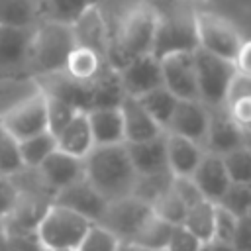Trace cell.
<instances>
[{"mask_svg": "<svg viewBox=\"0 0 251 251\" xmlns=\"http://www.w3.org/2000/svg\"><path fill=\"white\" fill-rule=\"evenodd\" d=\"M108 24L112 29V43L106 65L120 69L135 57L151 55L157 12L147 0H126L120 14L108 20Z\"/></svg>", "mask_w": 251, "mask_h": 251, "instance_id": "cell-1", "label": "cell"}, {"mask_svg": "<svg viewBox=\"0 0 251 251\" xmlns=\"http://www.w3.org/2000/svg\"><path fill=\"white\" fill-rule=\"evenodd\" d=\"M84 180L106 200L114 202L131 194L135 171L129 163L126 145H94L82 159Z\"/></svg>", "mask_w": 251, "mask_h": 251, "instance_id": "cell-2", "label": "cell"}, {"mask_svg": "<svg viewBox=\"0 0 251 251\" xmlns=\"http://www.w3.org/2000/svg\"><path fill=\"white\" fill-rule=\"evenodd\" d=\"M75 45V35L69 24L41 20L33 27L29 45L27 69L31 73V78L63 71L65 61Z\"/></svg>", "mask_w": 251, "mask_h": 251, "instance_id": "cell-3", "label": "cell"}, {"mask_svg": "<svg viewBox=\"0 0 251 251\" xmlns=\"http://www.w3.org/2000/svg\"><path fill=\"white\" fill-rule=\"evenodd\" d=\"M157 12V27L151 55L161 59L171 53H184L198 49L194 8H173L171 4H151Z\"/></svg>", "mask_w": 251, "mask_h": 251, "instance_id": "cell-4", "label": "cell"}, {"mask_svg": "<svg viewBox=\"0 0 251 251\" xmlns=\"http://www.w3.org/2000/svg\"><path fill=\"white\" fill-rule=\"evenodd\" d=\"M192 16L198 49L233 63L239 49L249 41L247 35L235 25V22L226 18L224 14L204 8H194Z\"/></svg>", "mask_w": 251, "mask_h": 251, "instance_id": "cell-5", "label": "cell"}, {"mask_svg": "<svg viewBox=\"0 0 251 251\" xmlns=\"http://www.w3.org/2000/svg\"><path fill=\"white\" fill-rule=\"evenodd\" d=\"M90 226L92 222L86 218L51 202L35 227V235L45 251H76Z\"/></svg>", "mask_w": 251, "mask_h": 251, "instance_id": "cell-6", "label": "cell"}, {"mask_svg": "<svg viewBox=\"0 0 251 251\" xmlns=\"http://www.w3.org/2000/svg\"><path fill=\"white\" fill-rule=\"evenodd\" d=\"M0 126L16 141H24V139H29L33 135L47 131L45 94L33 88L27 96L20 98L8 110L0 112Z\"/></svg>", "mask_w": 251, "mask_h": 251, "instance_id": "cell-7", "label": "cell"}, {"mask_svg": "<svg viewBox=\"0 0 251 251\" xmlns=\"http://www.w3.org/2000/svg\"><path fill=\"white\" fill-rule=\"evenodd\" d=\"M194 73H196V90L198 100L208 110H220L224 104L226 88L235 75L231 61L220 59L202 49H194Z\"/></svg>", "mask_w": 251, "mask_h": 251, "instance_id": "cell-8", "label": "cell"}, {"mask_svg": "<svg viewBox=\"0 0 251 251\" xmlns=\"http://www.w3.org/2000/svg\"><path fill=\"white\" fill-rule=\"evenodd\" d=\"M151 214V206L133 196H126L106 204V210L98 220V226H102L114 237H118L120 243H129Z\"/></svg>", "mask_w": 251, "mask_h": 251, "instance_id": "cell-9", "label": "cell"}, {"mask_svg": "<svg viewBox=\"0 0 251 251\" xmlns=\"http://www.w3.org/2000/svg\"><path fill=\"white\" fill-rule=\"evenodd\" d=\"M163 86L178 100H198L194 51L171 53L159 59Z\"/></svg>", "mask_w": 251, "mask_h": 251, "instance_id": "cell-10", "label": "cell"}, {"mask_svg": "<svg viewBox=\"0 0 251 251\" xmlns=\"http://www.w3.org/2000/svg\"><path fill=\"white\" fill-rule=\"evenodd\" d=\"M71 29H73L76 45L94 51L96 55H100L106 61L110 43H112V29H110V24L98 4L88 6L71 24Z\"/></svg>", "mask_w": 251, "mask_h": 251, "instance_id": "cell-11", "label": "cell"}, {"mask_svg": "<svg viewBox=\"0 0 251 251\" xmlns=\"http://www.w3.org/2000/svg\"><path fill=\"white\" fill-rule=\"evenodd\" d=\"M33 86L37 90H41L45 96L61 100L69 106H73L78 112H88L90 104H92V82L84 84L78 82L75 78H71L65 71H57L51 75H43V76H35L31 78Z\"/></svg>", "mask_w": 251, "mask_h": 251, "instance_id": "cell-12", "label": "cell"}, {"mask_svg": "<svg viewBox=\"0 0 251 251\" xmlns=\"http://www.w3.org/2000/svg\"><path fill=\"white\" fill-rule=\"evenodd\" d=\"M208 122H210V110L200 100H176L165 131L190 139L204 149Z\"/></svg>", "mask_w": 251, "mask_h": 251, "instance_id": "cell-13", "label": "cell"}, {"mask_svg": "<svg viewBox=\"0 0 251 251\" xmlns=\"http://www.w3.org/2000/svg\"><path fill=\"white\" fill-rule=\"evenodd\" d=\"M116 71L120 75V82L126 96L139 98L141 94L163 86L161 65H159V59H155L153 55L135 57Z\"/></svg>", "mask_w": 251, "mask_h": 251, "instance_id": "cell-14", "label": "cell"}, {"mask_svg": "<svg viewBox=\"0 0 251 251\" xmlns=\"http://www.w3.org/2000/svg\"><path fill=\"white\" fill-rule=\"evenodd\" d=\"M51 202L57 204V206H63L71 212H76L78 216L86 218L92 224H98V220L102 218V214L106 210V204H108L84 178L57 190L53 194Z\"/></svg>", "mask_w": 251, "mask_h": 251, "instance_id": "cell-15", "label": "cell"}, {"mask_svg": "<svg viewBox=\"0 0 251 251\" xmlns=\"http://www.w3.org/2000/svg\"><path fill=\"white\" fill-rule=\"evenodd\" d=\"M241 145H249V133L239 129L224 112L220 110H210V122H208V131L204 139V151L214 153V155H224L231 149H237Z\"/></svg>", "mask_w": 251, "mask_h": 251, "instance_id": "cell-16", "label": "cell"}, {"mask_svg": "<svg viewBox=\"0 0 251 251\" xmlns=\"http://www.w3.org/2000/svg\"><path fill=\"white\" fill-rule=\"evenodd\" d=\"M35 173L39 175V178L43 180V184L55 194L57 190L84 178V171H82V161L76 157H71L59 149H55L51 155H47L43 159V163L35 169Z\"/></svg>", "mask_w": 251, "mask_h": 251, "instance_id": "cell-17", "label": "cell"}, {"mask_svg": "<svg viewBox=\"0 0 251 251\" xmlns=\"http://www.w3.org/2000/svg\"><path fill=\"white\" fill-rule=\"evenodd\" d=\"M33 27H16L0 24V69H27Z\"/></svg>", "mask_w": 251, "mask_h": 251, "instance_id": "cell-18", "label": "cell"}, {"mask_svg": "<svg viewBox=\"0 0 251 251\" xmlns=\"http://www.w3.org/2000/svg\"><path fill=\"white\" fill-rule=\"evenodd\" d=\"M120 114L124 122V143H141L165 133L143 110L137 98L126 96L120 104Z\"/></svg>", "mask_w": 251, "mask_h": 251, "instance_id": "cell-19", "label": "cell"}, {"mask_svg": "<svg viewBox=\"0 0 251 251\" xmlns=\"http://www.w3.org/2000/svg\"><path fill=\"white\" fill-rule=\"evenodd\" d=\"M129 163L137 176L161 175L169 173L167 167V153H165V133L155 139L141 141V143H124Z\"/></svg>", "mask_w": 251, "mask_h": 251, "instance_id": "cell-20", "label": "cell"}, {"mask_svg": "<svg viewBox=\"0 0 251 251\" xmlns=\"http://www.w3.org/2000/svg\"><path fill=\"white\" fill-rule=\"evenodd\" d=\"M190 178L194 180V184L198 186L202 196L214 204L222 198V194L229 186V178L224 169L222 157L214 155V153H206V151H204L200 163L196 165L194 173L190 175Z\"/></svg>", "mask_w": 251, "mask_h": 251, "instance_id": "cell-21", "label": "cell"}, {"mask_svg": "<svg viewBox=\"0 0 251 251\" xmlns=\"http://www.w3.org/2000/svg\"><path fill=\"white\" fill-rule=\"evenodd\" d=\"M165 153L167 167L173 176H190L200 163L204 149L190 139L165 131Z\"/></svg>", "mask_w": 251, "mask_h": 251, "instance_id": "cell-22", "label": "cell"}, {"mask_svg": "<svg viewBox=\"0 0 251 251\" xmlns=\"http://www.w3.org/2000/svg\"><path fill=\"white\" fill-rule=\"evenodd\" d=\"M55 139H57V149L59 151L82 161L94 147V139H92V131H90V126H88L86 112L75 114V118L55 135Z\"/></svg>", "mask_w": 251, "mask_h": 251, "instance_id": "cell-23", "label": "cell"}, {"mask_svg": "<svg viewBox=\"0 0 251 251\" xmlns=\"http://www.w3.org/2000/svg\"><path fill=\"white\" fill-rule=\"evenodd\" d=\"M94 145L124 143V122L120 108H94L86 112Z\"/></svg>", "mask_w": 251, "mask_h": 251, "instance_id": "cell-24", "label": "cell"}, {"mask_svg": "<svg viewBox=\"0 0 251 251\" xmlns=\"http://www.w3.org/2000/svg\"><path fill=\"white\" fill-rule=\"evenodd\" d=\"M104 67H106V61L100 55H96L94 51H90L86 47L75 45L71 49L67 61H65L63 71L71 78H75L78 82H84V84H90L102 73Z\"/></svg>", "mask_w": 251, "mask_h": 251, "instance_id": "cell-25", "label": "cell"}, {"mask_svg": "<svg viewBox=\"0 0 251 251\" xmlns=\"http://www.w3.org/2000/svg\"><path fill=\"white\" fill-rule=\"evenodd\" d=\"M92 104L90 110L94 108H120L122 100L126 98V92L120 82V75L116 69L106 65L102 73L92 80Z\"/></svg>", "mask_w": 251, "mask_h": 251, "instance_id": "cell-26", "label": "cell"}, {"mask_svg": "<svg viewBox=\"0 0 251 251\" xmlns=\"http://www.w3.org/2000/svg\"><path fill=\"white\" fill-rule=\"evenodd\" d=\"M41 22L39 0H0V24L35 27Z\"/></svg>", "mask_w": 251, "mask_h": 251, "instance_id": "cell-27", "label": "cell"}, {"mask_svg": "<svg viewBox=\"0 0 251 251\" xmlns=\"http://www.w3.org/2000/svg\"><path fill=\"white\" fill-rule=\"evenodd\" d=\"M173 227L169 222L157 218L155 214H151L143 226L137 229V233L133 235V239L129 241V245L141 247V249H149V251H165L169 237L173 233Z\"/></svg>", "mask_w": 251, "mask_h": 251, "instance_id": "cell-28", "label": "cell"}, {"mask_svg": "<svg viewBox=\"0 0 251 251\" xmlns=\"http://www.w3.org/2000/svg\"><path fill=\"white\" fill-rule=\"evenodd\" d=\"M214 210H216L214 202L202 200L186 210L180 226L190 235H194L200 243H206L212 239V233H214Z\"/></svg>", "mask_w": 251, "mask_h": 251, "instance_id": "cell-29", "label": "cell"}, {"mask_svg": "<svg viewBox=\"0 0 251 251\" xmlns=\"http://www.w3.org/2000/svg\"><path fill=\"white\" fill-rule=\"evenodd\" d=\"M139 104L143 106V110L149 114V118L165 131L169 120H171V114L175 110V104L178 98H175L165 86H159V88H153L145 94H141L139 98Z\"/></svg>", "mask_w": 251, "mask_h": 251, "instance_id": "cell-30", "label": "cell"}, {"mask_svg": "<svg viewBox=\"0 0 251 251\" xmlns=\"http://www.w3.org/2000/svg\"><path fill=\"white\" fill-rule=\"evenodd\" d=\"M18 149H20V159H22L24 169L35 171L43 163V159L57 149V139L53 133L43 131L29 139L18 141Z\"/></svg>", "mask_w": 251, "mask_h": 251, "instance_id": "cell-31", "label": "cell"}, {"mask_svg": "<svg viewBox=\"0 0 251 251\" xmlns=\"http://www.w3.org/2000/svg\"><path fill=\"white\" fill-rule=\"evenodd\" d=\"M41 4V20L73 24L88 6L98 4L96 0H39Z\"/></svg>", "mask_w": 251, "mask_h": 251, "instance_id": "cell-32", "label": "cell"}, {"mask_svg": "<svg viewBox=\"0 0 251 251\" xmlns=\"http://www.w3.org/2000/svg\"><path fill=\"white\" fill-rule=\"evenodd\" d=\"M220 157H222L229 182L251 184V147L249 145H241Z\"/></svg>", "mask_w": 251, "mask_h": 251, "instance_id": "cell-33", "label": "cell"}, {"mask_svg": "<svg viewBox=\"0 0 251 251\" xmlns=\"http://www.w3.org/2000/svg\"><path fill=\"white\" fill-rule=\"evenodd\" d=\"M216 206L224 208L237 220L251 216V184L229 182V186L226 188L222 198L216 202Z\"/></svg>", "mask_w": 251, "mask_h": 251, "instance_id": "cell-34", "label": "cell"}, {"mask_svg": "<svg viewBox=\"0 0 251 251\" xmlns=\"http://www.w3.org/2000/svg\"><path fill=\"white\" fill-rule=\"evenodd\" d=\"M171 180H173V175H171V173L149 175V176H137L129 196H133V198L145 202L147 206H151V204L171 186Z\"/></svg>", "mask_w": 251, "mask_h": 251, "instance_id": "cell-35", "label": "cell"}, {"mask_svg": "<svg viewBox=\"0 0 251 251\" xmlns=\"http://www.w3.org/2000/svg\"><path fill=\"white\" fill-rule=\"evenodd\" d=\"M151 212H153L157 218L169 222L171 226H180L182 220H184V214H186V206L178 200V196H176V194L173 192V188L169 186V188L151 204Z\"/></svg>", "mask_w": 251, "mask_h": 251, "instance_id": "cell-36", "label": "cell"}, {"mask_svg": "<svg viewBox=\"0 0 251 251\" xmlns=\"http://www.w3.org/2000/svg\"><path fill=\"white\" fill-rule=\"evenodd\" d=\"M120 245L122 243L118 241V237H114L108 229L98 224H92L84 233L82 241L78 243L76 251H118Z\"/></svg>", "mask_w": 251, "mask_h": 251, "instance_id": "cell-37", "label": "cell"}, {"mask_svg": "<svg viewBox=\"0 0 251 251\" xmlns=\"http://www.w3.org/2000/svg\"><path fill=\"white\" fill-rule=\"evenodd\" d=\"M45 102H47V131L57 135L75 118V114H78V110L49 96H45Z\"/></svg>", "mask_w": 251, "mask_h": 251, "instance_id": "cell-38", "label": "cell"}, {"mask_svg": "<svg viewBox=\"0 0 251 251\" xmlns=\"http://www.w3.org/2000/svg\"><path fill=\"white\" fill-rule=\"evenodd\" d=\"M237 224H239V220L235 216H231L224 208L216 206V210H214V233H212V239L224 241V243H231L233 237H235V231H237Z\"/></svg>", "mask_w": 251, "mask_h": 251, "instance_id": "cell-39", "label": "cell"}, {"mask_svg": "<svg viewBox=\"0 0 251 251\" xmlns=\"http://www.w3.org/2000/svg\"><path fill=\"white\" fill-rule=\"evenodd\" d=\"M171 188H173V192L178 196V200L186 206V210H188L190 206H194V204L206 200L190 176H173Z\"/></svg>", "mask_w": 251, "mask_h": 251, "instance_id": "cell-40", "label": "cell"}, {"mask_svg": "<svg viewBox=\"0 0 251 251\" xmlns=\"http://www.w3.org/2000/svg\"><path fill=\"white\" fill-rule=\"evenodd\" d=\"M243 98H251V75H243V73L235 71V75L231 76V80L226 88L222 108H226L237 100H243Z\"/></svg>", "mask_w": 251, "mask_h": 251, "instance_id": "cell-41", "label": "cell"}, {"mask_svg": "<svg viewBox=\"0 0 251 251\" xmlns=\"http://www.w3.org/2000/svg\"><path fill=\"white\" fill-rule=\"evenodd\" d=\"M18 198H20V186L14 180V176L0 175V222L14 210Z\"/></svg>", "mask_w": 251, "mask_h": 251, "instance_id": "cell-42", "label": "cell"}, {"mask_svg": "<svg viewBox=\"0 0 251 251\" xmlns=\"http://www.w3.org/2000/svg\"><path fill=\"white\" fill-rule=\"evenodd\" d=\"M224 112L227 114V118L243 131L249 133V127H251V98H243V100H237L229 106L224 108Z\"/></svg>", "mask_w": 251, "mask_h": 251, "instance_id": "cell-43", "label": "cell"}, {"mask_svg": "<svg viewBox=\"0 0 251 251\" xmlns=\"http://www.w3.org/2000/svg\"><path fill=\"white\" fill-rule=\"evenodd\" d=\"M200 245L202 243L194 235H190L182 226H175L165 251H198Z\"/></svg>", "mask_w": 251, "mask_h": 251, "instance_id": "cell-44", "label": "cell"}, {"mask_svg": "<svg viewBox=\"0 0 251 251\" xmlns=\"http://www.w3.org/2000/svg\"><path fill=\"white\" fill-rule=\"evenodd\" d=\"M4 251H45V249L41 247L35 231H31V233H12V235H6Z\"/></svg>", "mask_w": 251, "mask_h": 251, "instance_id": "cell-45", "label": "cell"}, {"mask_svg": "<svg viewBox=\"0 0 251 251\" xmlns=\"http://www.w3.org/2000/svg\"><path fill=\"white\" fill-rule=\"evenodd\" d=\"M235 251H251V216L239 218L235 237L231 241Z\"/></svg>", "mask_w": 251, "mask_h": 251, "instance_id": "cell-46", "label": "cell"}, {"mask_svg": "<svg viewBox=\"0 0 251 251\" xmlns=\"http://www.w3.org/2000/svg\"><path fill=\"white\" fill-rule=\"evenodd\" d=\"M249 59H251V43L247 41V43L239 49V53H237V57H235V61H233L235 71H237V73H243V75H251Z\"/></svg>", "mask_w": 251, "mask_h": 251, "instance_id": "cell-47", "label": "cell"}, {"mask_svg": "<svg viewBox=\"0 0 251 251\" xmlns=\"http://www.w3.org/2000/svg\"><path fill=\"white\" fill-rule=\"evenodd\" d=\"M198 251H235V247H233L231 243H224V241H216V239H210V241L202 243Z\"/></svg>", "mask_w": 251, "mask_h": 251, "instance_id": "cell-48", "label": "cell"}, {"mask_svg": "<svg viewBox=\"0 0 251 251\" xmlns=\"http://www.w3.org/2000/svg\"><path fill=\"white\" fill-rule=\"evenodd\" d=\"M118 251H149V249H141V247H135V245H129V243H122Z\"/></svg>", "mask_w": 251, "mask_h": 251, "instance_id": "cell-49", "label": "cell"}, {"mask_svg": "<svg viewBox=\"0 0 251 251\" xmlns=\"http://www.w3.org/2000/svg\"><path fill=\"white\" fill-rule=\"evenodd\" d=\"M4 243H6V233L2 229V222H0V251H4Z\"/></svg>", "mask_w": 251, "mask_h": 251, "instance_id": "cell-50", "label": "cell"}, {"mask_svg": "<svg viewBox=\"0 0 251 251\" xmlns=\"http://www.w3.org/2000/svg\"><path fill=\"white\" fill-rule=\"evenodd\" d=\"M186 4H200V2H208V0H182Z\"/></svg>", "mask_w": 251, "mask_h": 251, "instance_id": "cell-51", "label": "cell"}, {"mask_svg": "<svg viewBox=\"0 0 251 251\" xmlns=\"http://www.w3.org/2000/svg\"><path fill=\"white\" fill-rule=\"evenodd\" d=\"M98 4H106V2H112V0H96Z\"/></svg>", "mask_w": 251, "mask_h": 251, "instance_id": "cell-52", "label": "cell"}]
</instances>
